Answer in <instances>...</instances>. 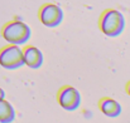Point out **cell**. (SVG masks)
Here are the masks:
<instances>
[{
  "label": "cell",
  "mask_w": 130,
  "mask_h": 123,
  "mask_svg": "<svg viewBox=\"0 0 130 123\" xmlns=\"http://www.w3.org/2000/svg\"><path fill=\"white\" fill-rule=\"evenodd\" d=\"M99 24L101 32L105 35L115 38L123 33L125 28V18L119 10L107 9L101 14Z\"/></svg>",
  "instance_id": "obj_1"
},
{
  "label": "cell",
  "mask_w": 130,
  "mask_h": 123,
  "mask_svg": "<svg viewBox=\"0 0 130 123\" xmlns=\"http://www.w3.org/2000/svg\"><path fill=\"white\" fill-rule=\"evenodd\" d=\"M1 33H3V38L5 40L10 44H14V45L25 44L32 35V30H30L29 25H27L25 23L19 21V20L9 21L3 28Z\"/></svg>",
  "instance_id": "obj_2"
},
{
  "label": "cell",
  "mask_w": 130,
  "mask_h": 123,
  "mask_svg": "<svg viewBox=\"0 0 130 123\" xmlns=\"http://www.w3.org/2000/svg\"><path fill=\"white\" fill-rule=\"evenodd\" d=\"M24 64L23 50L18 45H8L0 50V65L5 69H18Z\"/></svg>",
  "instance_id": "obj_3"
},
{
  "label": "cell",
  "mask_w": 130,
  "mask_h": 123,
  "mask_svg": "<svg viewBox=\"0 0 130 123\" xmlns=\"http://www.w3.org/2000/svg\"><path fill=\"white\" fill-rule=\"evenodd\" d=\"M57 101L63 109L75 111L80 107L81 95H80V92L72 85H64L58 90Z\"/></svg>",
  "instance_id": "obj_4"
},
{
  "label": "cell",
  "mask_w": 130,
  "mask_h": 123,
  "mask_svg": "<svg viewBox=\"0 0 130 123\" xmlns=\"http://www.w3.org/2000/svg\"><path fill=\"white\" fill-rule=\"evenodd\" d=\"M39 20L48 28H56L63 20V10L56 4H44L39 9Z\"/></svg>",
  "instance_id": "obj_5"
},
{
  "label": "cell",
  "mask_w": 130,
  "mask_h": 123,
  "mask_svg": "<svg viewBox=\"0 0 130 123\" xmlns=\"http://www.w3.org/2000/svg\"><path fill=\"white\" fill-rule=\"evenodd\" d=\"M23 60L29 68L38 69L43 64V54L37 46L27 45L23 49Z\"/></svg>",
  "instance_id": "obj_6"
},
{
  "label": "cell",
  "mask_w": 130,
  "mask_h": 123,
  "mask_svg": "<svg viewBox=\"0 0 130 123\" xmlns=\"http://www.w3.org/2000/svg\"><path fill=\"white\" fill-rule=\"evenodd\" d=\"M100 109L101 112L107 116V117H111V118H115L118 116H120L121 113V106L118 101L112 99V98H101L100 99Z\"/></svg>",
  "instance_id": "obj_7"
},
{
  "label": "cell",
  "mask_w": 130,
  "mask_h": 123,
  "mask_svg": "<svg viewBox=\"0 0 130 123\" xmlns=\"http://www.w3.org/2000/svg\"><path fill=\"white\" fill-rule=\"evenodd\" d=\"M15 119V111L13 106L5 101L0 99V123H11Z\"/></svg>",
  "instance_id": "obj_8"
},
{
  "label": "cell",
  "mask_w": 130,
  "mask_h": 123,
  "mask_svg": "<svg viewBox=\"0 0 130 123\" xmlns=\"http://www.w3.org/2000/svg\"><path fill=\"white\" fill-rule=\"evenodd\" d=\"M4 98H5V92L0 88V99H4Z\"/></svg>",
  "instance_id": "obj_9"
},
{
  "label": "cell",
  "mask_w": 130,
  "mask_h": 123,
  "mask_svg": "<svg viewBox=\"0 0 130 123\" xmlns=\"http://www.w3.org/2000/svg\"><path fill=\"white\" fill-rule=\"evenodd\" d=\"M125 90H126V93L130 95V81L128 82V84H126V89H125Z\"/></svg>",
  "instance_id": "obj_10"
}]
</instances>
